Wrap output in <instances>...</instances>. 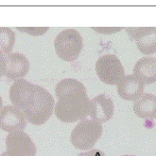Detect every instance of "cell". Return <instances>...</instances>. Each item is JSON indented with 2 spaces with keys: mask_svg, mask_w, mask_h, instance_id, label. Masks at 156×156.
Here are the masks:
<instances>
[{
  "mask_svg": "<svg viewBox=\"0 0 156 156\" xmlns=\"http://www.w3.org/2000/svg\"><path fill=\"white\" fill-rule=\"evenodd\" d=\"M0 156H8V154H7L6 152H4V153L2 154H1V155H0Z\"/></svg>",
  "mask_w": 156,
  "mask_h": 156,
  "instance_id": "obj_21",
  "label": "cell"
},
{
  "mask_svg": "<svg viewBox=\"0 0 156 156\" xmlns=\"http://www.w3.org/2000/svg\"><path fill=\"white\" fill-rule=\"evenodd\" d=\"M5 68L3 75L13 80H21L28 73L29 62L25 55L19 53H10L4 55Z\"/></svg>",
  "mask_w": 156,
  "mask_h": 156,
  "instance_id": "obj_11",
  "label": "cell"
},
{
  "mask_svg": "<svg viewBox=\"0 0 156 156\" xmlns=\"http://www.w3.org/2000/svg\"><path fill=\"white\" fill-rule=\"evenodd\" d=\"M9 97L13 106L23 113L29 111L36 99V84L23 79L16 80L10 87Z\"/></svg>",
  "mask_w": 156,
  "mask_h": 156,
  "instance_id": "obj_6",
  "label": "cell"
},
{
  "mask_svg": "<svg viewBox=\"0 0 156 156\" xmlns=\"http://www.w3.org/2000/svg\"><path fill=\"white\" fill-rule=\"evenodd\" d=\"M144 83L132 74L124 76L117 84V92L122 99L127 101H136L144 94Z\"/></svg>",
  "mask_w": 156,
  "mask_h": 156,
  "instance_id": "obj_12",
  "label": "cell"
},
{
  "mask_svg": "<svg viewBox=\"0 0 156 156\" xmlns=\"http://www.w3.org/2000/svg\"><path fill=\"white\" fill-rule=\"evenodd\" d=\"M8 156H35L36 146L28 134L23 131L11 132L6 139Z\"/></svg>",
  "mask_w": 156,
  "mask_h": 156,
  "instance_id": "obj_7",
  "label": "cell"
},
{
  "mask_svg": "<svg viewBox=\"0 0 156 156\" xmlns=\"http://www.w3.org/2000/svg\"><path fill=\"white\" fill-rule=\"evenodd\" d=\"M4 68H5V58H4V54L0 50V78L3 74Z\"/></svg>",
  "mask_w": 156,
  "mask_h": 156,
  "instance_id": "obj_19",
  "label": "cell"
},
{
  "mask_svg": "<svg viewBox=\"0 0 156 156\" xmlns=\"http://www.w3.org/2000/svg\"><path fill=\"white\" fill-rule=\"evenodd\" d=\"M18 30L21 32H26L30 35L39 36L43 35L48 30V28H17Z\"/></svg>",
  "mask_w": 156,
  "mask_h": 156,
  "instance_id": "obj_16",
  "label": "cell"
},
{
  "mask_svg": "<svg viewBox=\"0 0 156 156\" xmlns=\"http://www.w3.org/2000/svg\"><path fill=\"white\" fill-rule=\"evenodd\" d=\"M126 32L136 41L142 54H153L156 52V28H129Z\"/></svg>",
  "mask_w": 156,
  "mask_h": 156,
  "instance_id": "obj_9",
  "label": "cell"
},
{
  "mask_svg": "<svg viewBox=\"0 0 156 156\" xmlns=\"http://www.w3.org/2000/svg\"><path fill=\"white\" fill-rule=\"evenodd\" d=\"M54 48L61 59L68 62L75 60L83 48L82 36L75 29H65L57 35Z\"/></svg>",
  "mask_w": 156,
  "mask_h": 156,
  "instance_id": "obj_3",
  "label": "cell"
},
{
  "mask_svg": "<svg viewBox=\"0 0 156 156\" xmlns=\"http://www.w3.org/2000/svg\"><path fill=\"white\" fill-rule=\"evenodd\" d=\"M134 75L144 83L156 82V58L148 56L140 58L134 67Z\"/></svg>",
  "mask_w": 156,
  "mask_h": 156,
  "instance_id": "obj_13",
  "label": "cell"
},
{
  "mask_svg": "<svg viewBox=\"0 0 156 156\" xmlns=\"http://www.w3.org/2000/svg\"><path fill=\"white\" fill-rule=\"evenodd\" d=\"M133 109L138 117L154 119L156 117V96L151 94H144L134 101Z\"/></svg>",
  "mask_w": 156,
  "mask_h": 156,
  "instance_id": "obj_14",
  "label": "cell"
},
{
  "mask_svg": "<svg viewBox=\"0 0 156 156\" xmlns=\"http://www.w3.org/2000/svg\"><path fill=\"white\" fill-rule=\"evenodd\" d=\"M102 133L103 127L100 123L91 119H84L73 129L70 141L79 150H89L94 146Z\"/></svg>",
  "mask_w": 156,
  "mask_h": 156,
  "instance_id": "obj_2",
  "label": "cell"
},
{
  "mask_svg": "<svg viewBox=\"0 0 156 156\" xmlns=\"http://www.w3.org/2000/svg\"><path fill=\"white\" fill-rule=\"evenodd\" d=\"M27 125L25 116L19 108L8 105L0 110V128L6 132L23 131Z\"/></svg>",
  "mask_w": 156,
  "mask_h": 156,
  "instance_id": "obj_8",
  "label": "cell"
},
{
  "mask_svg": "<svg viewBox=\"0 0 156 156\" xmlns=\"http://www.w3.org/2000/svg\"><path fill=\"white\" fill-rule=\"evenodd\" d=\"M55 94L58 102L54 107V113L60 121L74 123L87 118L90 100L87 96L85 87L79 80H61L56 85Z\"/></svg>",
  "mask_w": 156,
  "mask_h": 156,
  "instance_id": "obj_1",
  "label": "cell"
},
{
  "mask_svg": "<svg viewBox=\"0 0 156 156\" xmlns=\"http://www.w3.org/2000/svg\"><path fill=\"white\" fill-rule=\"evenodd\" d=\"M78 156H105V153L99 150H92L87 153H81Z\"/></svg>",
  "mask_w": 156,
  "mask_h": 156,
  "instance_id": "obj_18",
  "label": "cell"
},
{
  "mask_svg": "<svg viewBox=\"0 0 156 156\" xmlns=\"http://www.w3.org/2000/svg\"><path fill=\"white\" fill-rule=\"evenodd\" d=\"M2 105H3V101H2V99H1V97H0V110H1V108H2Z\"/></svg>",
  "mask_w": 156,
  "mask_h": 156,
  "instance_id": "obj_20",
  "label": "cell"
},
{
  "mask_svg": "<svg viewBox=\"0 0 156 156\" xmlns=\"http://www.w3.org/2000/svg\"><path fill=\"white\" fill-rule=\"evenodd\" d=\"M54 108V99L44 88L36 85V99L29 111L23 113L27 121L34 125L44 124L51 117Z\"/></svg>",
  "mask_w": 156,
  "mask_h": 156,
  "instance_id": "obj_4",
  "label": "cell"
},
{
  "mask_svg": "<svg viewBox=\"0 0 156 156\" xmlns=\"http://www.w3.org/2000/svg\"><path fill=\"white\" fill-rule=\"evenodd\" d=\"M122 156H136V155H133V154H125V155H122Z\"/></svg>",
  "mask_w": 156,
  "mask_h": 156,
  "instance_id": "obj_22",
  "label": "cell"
},
{
  "mask_svg": "<svg viewBox=\"0 0 156 156\" xmlns=\"http://www.w3.org/2000/svg\"><path fill=\"white\" fill-rule=\"evenodd\" d=\"M96 72L101 81L109 85L118 84L124 77V69L115 54H105L97 60Z\"/></svg>",
  "mask_w": 156,
  "mask_h": 156,
  "instance_id": "obj_5",
  "label": "cell"
},
{
  "mask_svg": "<svg viewBox=\"0 0 156 156\" xmlns=\"http://www.w3.org/2000/svg\"><path fill=\"white\" fill-rule=\"evenodd\" d=\"M15 42V34L9 28H0V50L4 55L10 54Z\"/></svg>",
  "mask_w": 156,
  "mask_h": 156,
  "instance_id": "obj_15",
  "label": "cell"
},
{
  "mask_svg": "<svg viewBox=\"0 0 156 156\" xmlns=\"http://www.w3.org/2000/svg\"><path fill=\"white\" fill-rule=\"evenodd\" d=\"M96 32L101 33L103 34H112L114 33L122 30V28H93Z\"/></svg>",
  "mask_w": 156,
  "mask_h": 156,
  "instance_id": "obj_17",
  "label": "cell"
},
{
  "mask_svg": "<svg viewBox=\"0 0 156 156\" xmlns=\"http://www.w3.org/2000/svg\"><path fill=\"white\" fill-rule=\"evenodd\" d=\"M115 112V105L110 97L99 94L90 100L89 115L93 120L100 124L108 121Z\"/></svg>",
  "mask_w": 156,
  "mask_h": 156,
  "instance_id": "obj_10",
  "label": "cell"
},
{
  "mask_svg": "<svg viewBox=\"0 0 156 156\" xmlns=\"http://www.w3.org/2000/svg\"><path fill=\"white\" fill-rule=\"evenodd\" d=\"M155 119H156V117H155Z\"/></svg>",
  "mask_w": 156,
  "mask_h": 156,
  "instance_id": "obj_23",
  "label": "cell"
}]
</instances>
